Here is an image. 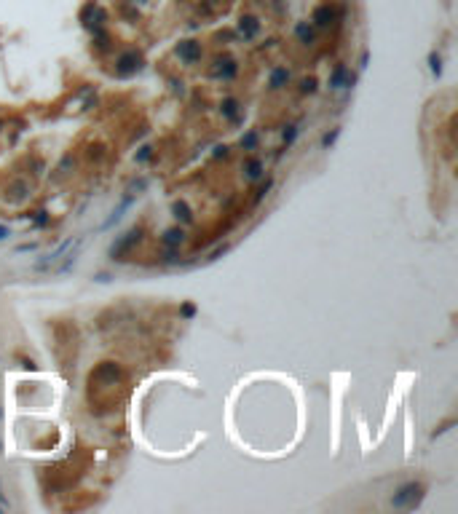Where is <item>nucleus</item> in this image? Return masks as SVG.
Here are the masks:
<instances>
[{"label":"nucleus","mask_w":458,"mask_h":514,"mask_svg":"<svg viewBox=\"0 0 458 514\" xmlns=\"http://www.w3.org/2000/svg\"><path fill=\"white\" fill-rule=\"evenodd\" d=\"M354 81H356V78L348 73L343 65H338V67H335V73L330 75V86H332V89H343V86H348V89H351Z\"/></svg>","instance_id":"obj_3"},{"label":"nucleus","mask_w":458,"mask_h":514,"mask_svg":"<svg viewBox=\"0 0 458 514\" xmlns=\"http://www.w3.org/2000/svg\"><path fill=\"white\" fill-rule=\"evenodd\" d=\"M244 171H247V177H260V171H263V163L258 161V158H252V161H247V166H244Z\"/></svg>","instance_id":"obj_10"},{"label":"nucleus","mask_w":458,"mask_h":514,"mask_svg":"<svg viewBox=\"0 0 458 514\" xmlns=\"http://www.w3.org/2000/svg\"><path fill=\"white\" fill-rule=\"evenodd\" d=\"M220 110H222V115H225V118H236V113H239V105H236V99H225Z\"/></svg>","instance_id":"obj_11"},{"label":"nucleus","mask_w":458,"mask_h":514,"mask_svg":"<svg viewBox=\"0 0 458 514\" xmlns=\"http://www.w3.org/2000/svg\"><path fill=\"white\" fill-rule=\"evenodd\" d=\"M164 241H166V244H169V246H174V244H180V241H182V230H169V233H166V238H164Z\"/></svg>","instance_id":"obj_12"},{"label":"nucleus","mask_w":458,"mask_h":514,"mask_svg":"<svg viewBox=\"0 0 458 514\" xmlns=\"http://www.w3.org/2000/svg\"><path fill=\"white\" fill-rule=\"evenodd\" d=\"M295 139V126H290V131H284V142H292Z\"/></svg>","instance_id":"obj_18"},{"label":"nucleus","mask_w":458,"mask_h":514,"mask_svg":"<svg viewBox=\"0 0 458 514\" xmlns=\"http://www.w3.org/2000/svg\"><path fill=\"white\" fill-rule=\"evenodd\" d=\"M429 62H431V73H434V75H439V73H442V59L437 57V54H431Z\"/></svg>","instance_id":"obj_14"},{"label":"nucleus","mask_w":458,"mask_h":514,"mask_svg":"<svg viewBox=\"0 0 458 514\" xmlns=\"http://www.w3.org/2000/svg\"><path fill=\"white\" fill-rule=\"evenodd\" d=\"M139 70V57L134 51H129V54H123V57H118V73L121 75H131V73H137Z\"/></svg>","instance_id":"obj_4"},{"label":"nucleus","mask_w":458,"mask_h":514,"mask_svg":"<svg viewBox=\"0 0 458 514\" xmlns=\"http://www.w3.org/2000/svg\"><path fill=\"white\" fill-rule=\"evenodd\" d=\"M150 153H153L150 147H142V153L137 155V161H147V158H150Z\"/></svg>","instance_id":"obj_17"},{"label":"nucleus","mask_w":458,"mask_h":514,"mask_svg":"<svg viewBox=\"0 0 458 514\" xmlns=\"http://www.w3.org/2000/svg\"><path fill=\"white\" fill-rule=\"evenodd\" d=\"M295 33H298V38H300V43H306V46H308V43L314 41V30L308 27V22H300V25L295 27Z\"/></svg>","instance_id":"obj_9"},{"label":"nucleus","mask_w":458,"mask_h":514,"mask_svg":"<svg viewBox=\"0 0 458 514\" xmlns=\"http://www.w3.org/2000/svg\"><path fill=\"white\" fill-rule=\"evenodd\" d=\"M332 19H335V9H330V6H319V9L314 11V22L319 27H330Z\"/></svg>","instance_id":"obj_5"},{"label":"nucleus","mask_w":458,"mask_h":514,"mask_svg":"<svg viewBox=\"0 0 458 514\" xmlns=\"http://www.w3.org/2000/svg\"><path fill=\"white\" fill-rule=\"evenodd\" d=\"M335 139H338V131H332V134H327V137L322 139V142H324V147H330L332 142H335Z\"/></svg>","instance_id":"obj_16"},{"label":"nucleus","mask_w":458,"mask_h":514,"mask_svg":"<svg viewBox=\"0 0 458 514\" xmlns=\"http://www.w3.org/2000/svg\"><path fill=\"white\" fill-rule=\"evenodd\" d=\"M193 314H196V308H193V306H182V316H188V319H190Z\"/></svg>","instance_id":"obj_19"},{"label":"nucleus","mask_w":458,"mask_h":514,"mask_svg":"<svg viewBox=\"0 0 458 514\" xmlns=\"http://www.w3.org/2000/svg\"><path fill=\"white\" fill-rule=\"evenodd\" d=\"M255 145H258V134H247V137L242 139V147H244V150H252Z\"/></svg>","instance_id":"obj_13"},{"label":"nucleus","mask_w":458,"mask_h":514,"mask_svg":"<svg viewBox=\"0 0 458 514\" xmlns=\"http://www.w3.org/2000/svg\"><path fill=\"white\" fill-rule=\"evenodd\" d=\"M258 30H260V22L255 17H242V22H239V33H242L244 38H255Z\"/></svg>","instance_id":"obj_6"},{"label":"nucleus","mask_w":458,"mask_h":514,"mask_svg":"<svg viewBox=\"0 0 458 514\" xmlns=\"http://www.w3.org/2000/svg\"><path fill=\"white\" fill-rule=\"evenodd\" d=\"M177 57H180L182 62H198L201 59V43L196 41H182L180 46H177Z\"/></svg>","instance_id":"obj_2"},{"label":"nucleus","mask_w":458,"mask_h":514,"mask_svg":"<svg viewBox=\"0 0 458 514\" xmlns=\"http://www.w3.org/2000/svg\"><path fill=\"white\" fill-rule=\"evenodd\" d=\"M423 498V487L418 485V482H407V485H402L397 493L391 498V506L394 509H415L418 503H421Z\"/></svg>","instance_id":"obj_1"},{"label":"nucleus","mask_w":458,"mask_h":514,"mask_svg":"<svg viewBox=\"0 0 458 514\" xmlns=\"http://www.w3.org/2000/svg\"><path fill=\"white\" fill-rule=\"evenodd\" d=\"M6 233H9V230H6V228H3V225H0V238H3V236H6Z\"/></svg>","instance_id":"obj_20"},{"label":"nucleus","mask_w":458,"mask_h":514,"mask_svg":"<svg viewBox=\"0 0 458 514\" xmlns=\"http://www.w3.org/2000/svg\"><path fill=\"white\" fill-rule=\"evenodd\" d=\"M303 91H306V94L316 91V81H314V78H306V81H303Z\"/></svg>","instance_id":"obj_15"},{"label":"nucleus","mask_w":458,"mask_h":514,"mask_svg":"<svg viewBox=\"0 0 458 514\" xmlns=\"http://www.w3.org/2000/svg\"><path fill=\"white\" fill-rule=\"evenodd\" d=\"M290 81V70L284 67H276L274 73H271V89H282V86Z\"/></svg>","instance_id":"obj_7"},{"label":"nucleus","mask_w":458,"mask_h":514,"mask_svg":"<svg viewBox=\"0 0 458 514\" xmlns=\"http://www.w3.org/2000/svg\"><path fill=\"white\" fill-rule=\"evenodd\" d=\"M217 75H222V78H234L236 75V62L234 59H220L217 62Z\"/></svg>","instance_id":"obj_8"}]
</instances>
